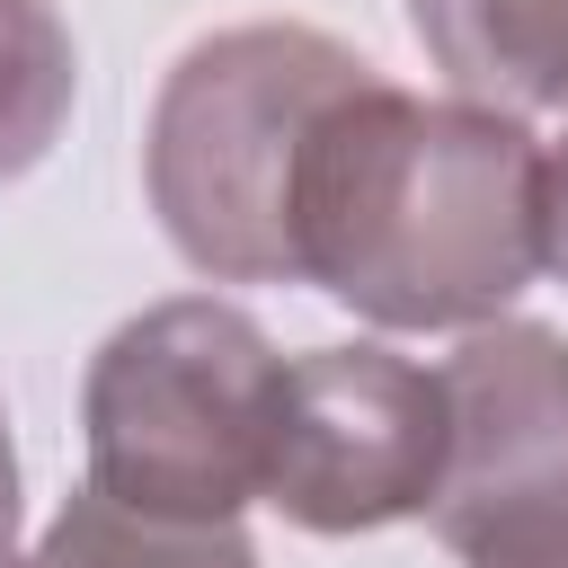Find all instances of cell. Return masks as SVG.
Instances as JSON below:
<instances>
[{"instance_id":"obj_11","label":"cell","mask_w":568,"mask_h":568,"mask_svg":"<svg viewBox=\"0 0 568 568\" xmlns=\"http://www.w3.org/2000/svg\"><path fill=\"white\" fill-rule=\"evenodd\" d=\"M0 568H44V559H36V550H27V559H18V550H9V541H0Z\"/></svg>"},{"instance_id":"obj_10","label":"cell","mask_w":568,"mask_h":568,"mask_svg":"<svg viewBox=\"0 0 568 568\" xmlns=\"http://www.w3.org/2000/svg\"><path fill=\"white\" fill-rule=\"evenodd\" d=\"M18 532V444H9V408H0V541Z\"/></svg>"},{"instance_id":"obj_7","label":"cell","mask_w":568,"mask_h":568,"mask_svg":"<svg viewBox=\"0 0 568 568\" xmlns=\"http://www.w3.org/2000/svg\"><path fill=\"white\" fill-rule=\"evenodd\" d=\"M36 559L44 568H257L240 515L231 524H178V515L115 506L106 488L62 497V515L44 524Z\"/></svg>"},{"instance_id":"obj_4","label":"cell","mask_w":568,"mask_h":568,"mask_svg":"<svg viewBox=\"0 0 568 568\" xmlns=\"http://www.w3.org/2000/svg\"><path fill=\"white\" fill-rule=\"evenodd\" d=\"M453 462V390L444 364H417L382 337L284 355V399L266 435V488L302 532H382L435 506Z\"/></svg>"},{"instance_id":"obj_9","label":"cell","mask_w":568,"mask_h":568,"mask_svg":"<svg viewBox=\"0 0 568 568\" xmlns=\"http://www.w3.org/2000/svg\"><path fill=\"white\" fill-rule=\"evenodd\" d=\"M541 266L568 284V133H559L550 160H541Z\"/></svg>"},{"instance_id":"obj_6","label":"cell","mask_w":568,"mask_h":568,"mask_svg":"<svg viewBox=\"0 0 568 568\" xmlns=\"http://www.w3.org/2000/svg\"><path fill=\"white\" fill-rule=\"evenodd\" d=\"M426 62L453 98L506 115H568V0H408Z\"/></svg>"},{"instance_id":"obj_5","label":"cell","mask_w":568,"mask_h":568,"mask_svg":"<svg viewBox=\"0 0 568 568\" xmlns=\"http://www.w3.org/2000/svg\"><path fill=\"white\" fill-rule=\"evenodd\" d=\"M453 462L426 506L462 568H568V337L541 320L462 328L444 355Z\"/></svg>"},{"instance_id":"obj_2","label":"cell","mask_w":568,"mask_h":568,"mask_svg":"<svg viewBox=\"0 0 568 568\" xmlns=\"http://www.w3.org/2000/svg\"><path fill=\"white\" fill-rule=\"evenodd\" d=\"M355 44L302 18L195 36L142 124V186L169 248L213 284H293V169L311 124L373 80Z\"/></svg>"},{"instance_id":"obj_1","label":"cell","mask_w":568,"mask_h":568,"mask_svg":"<svg viewBox=\"0 0 568 568\" xmlns=\"http://www.w3.org/2000/svg\"><path fill=\"white\" fill-rule=\"evenodd\" d=\"M541 142L479 98L355 80L293 169V284L373 328H488L541 275Z\"/></svg>"},{"instance_id":"obj_8","label":"cell","mask_w":568,"mask_h":568,"mask_svg":"<svg viewBox=\"0 0 568 568\" xmlns=\"http://www.w3.org/2000/svg\"><path fill=\"white\" fill-rule=\"evenodd\" d=\"M80 98V44L53 0H0V186H18Z\"/></svg>"},{"instance_id":"obj_3","label":"cell","mask_w":568,"mask_h":568,"mask_svg":"<svg viewBox=\"0 0 568 568\" xmlns=\"http://www.w3.org/2000/svg\"><path fill=\"white\" fill-rule=\"evenodd\" d=\"M284 399L275 337L213 293L133 311L80 382L89 488L178 524H231L266 488V435Z\"/></svg>"}]
</instances>
